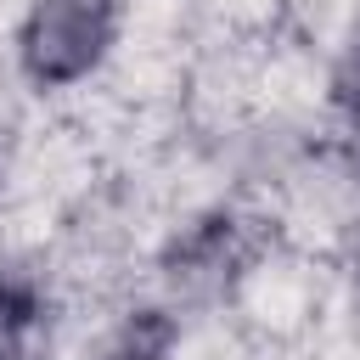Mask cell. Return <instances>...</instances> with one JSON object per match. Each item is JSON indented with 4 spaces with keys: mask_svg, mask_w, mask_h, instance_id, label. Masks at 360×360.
Instances as JSON below:
<instances>
[{
    "mask_svg": "<svg viewBox=\"0 0 360 360\" xmlns=\"http://www.w3.org/2000/svg\"><path fill=\"white\" fill-rule=\"evenodd\" d=\"M124 0H28L17 28V62L39 90L84 84L118 45Z\"/></svg>",
    "mask_w": 360,
    "mask_h": 360,
    "instance_id": "obj_1",
    "label": "cell"
},
{
    "mask_svg": "<svg viewBox=\"0 0 360 360\" xmlns=\"http://www.w3.org/2000/svg\"><path fill=\"white\" fill-rule=\"evenodd\" d=\"M34 326H39L34 287L17 281V276H0V360H28Z\"/></svg>",
    "mask_w": 360,
    "mask_h": 360,
    "instance_id": "obj_2",
    "label": "cell"
},
{
    "mask_svg": "<svg viewBox=\"0 0 360 360\" xmlns=\"http://www.w3.org/2000/svg\"><path fill=\"white\" fill-rule=\"evenodd\" d=\"M112 360H163V349H152V343H141V338H135V343H124Z\"/></svg>",
    "mask_w": 360,
    "mask_h": 360,
    "instance_id": "obj_3",
    "label": "cell"
}]
</instances>
